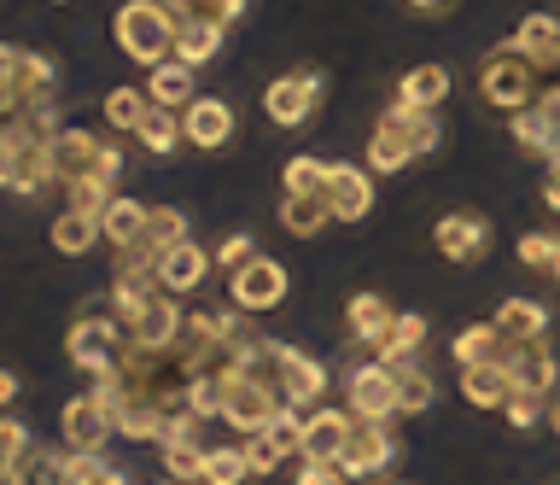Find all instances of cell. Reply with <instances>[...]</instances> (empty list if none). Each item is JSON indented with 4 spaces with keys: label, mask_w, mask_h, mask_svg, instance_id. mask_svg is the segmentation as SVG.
<instances>
[{
    "label": "cell",
    "mask_w": 560,
    "mask_h": 485,
    "mask_svg": "<svg viewBox=\"0 0 560 485\" xmlns=\"http://www.w3.org/2000/svg\"><path fill=\"white\" fill-rule=\"evenodd\" d=\"M175 30H182V19H175L164 0H122L117 19H112L117 47L135 65H147V71L164 65V59H175Z\"/></svg>",
    "instance_id": "6da1fadb"
},
{
    "label": "cell",
    "mask_w": 560,
    "mask_h": 485,
    "mask_svg": "<svg viewBox=\"0 0 560 485\" xmlns=\"http://www.w3.org/2000/svg\"><path fill=\"white\" fill-rule=\"evenodd\" d=\"M479 94H485V106H490V112L514 117V112H525V106H537L542 71L520 54L514 42H502V47H490L485 65H479Z\"/></svg>",
    "instance_id": "7a4b0ae2"
},
{
    "label": "cell",
    "mask_w": 560,
    "mask_h": 485,
    "mask_svg": "<svg viewBox=\"0 0 560 485\" xmlns=\"http://www.w3.org/2000/svg\"><path fill=\"white\" fill-rule=\"evenodd\" d=\"M88 176H100V182L117 187L122 147L105 141V135H94V129H59V135H52V182L70 187V182H88Z\"/></svg>",
    "instance_id": "3957f363"
},
{
    "label": "cell",
    "mask_w": 560,
    "mask_h": 485,
    "mask_svg": "<svg viewBox=\"0 0 560 485\" xmlns=\"http://www.w3.org/2000/svg\"><path fill=\"white\" fill-rule=\"evenodd\" d=\"M65 357L77 362L82 374L117 369V362L129 357V327H122L112 310H82V316L70 322V334H65Z\"/></svg>",
    "instance_id": "277c9868"
},
{
    "label": "cell",
    "mask_w": 560,
    "mask_h": 485,
    "mask_svg": "<svg viewBox=\"0 0 560 485\" xmlns=\"http://www.w3.org/2000/svg\"><path fill=\"white\" fill-rule=\"evenodd\" d=\"M345 409L357 422H397V369L380 357H362L345 369Z\"/></svg>",
    "instance_id": "5b68a950"
},
{
    "label": "cell",
    "mask_w": 560,
    "mask_h": 485,
    "mask_svg": "<svg viewBox=\"0 0 560 485\" xmlns=\"http://www.w3.org/2000/svg\"><path fill=\"white\" fill-rule=\"evenodd\" d=\"M292 292V275L280 257H245V264L228 275V304L245 310V316H262V310H280Z\"/></svg>",
    "instance_id": "8992f818"
},
{
    "label": "cell",
    "mask_w": 560,
    "mask_h": 485,
    "mask_svg": "<svg viewBox=\"0 0 560 485\" xmlns=\"http://www.w3.org/2000/svg\"><path fill=\"white\" fill-rule=\"evenodd\" d=\"M322 100H327V77L315 71V65H304V71H287V77H275L269 89H262V112H269V124L298 129V124H310V117L322 112Z\"/></svg>",
    "instance_id": "52a82bcc"
},
{
    "label": "cell",
    "mask_w": 560,
    "mask_h": 485,
    "mask_svg": "<svg viewBox=\"0 0 560 485\" xmlns=\"http://www.w3.org/2000/svg\"><path fill=\"white\" fill-rule=\"evenodd\" d=\"M409 117H415V106H402V100H392V106L374 117V129H368V141H362V159H368L374 176H397V170L415 164Z\"/></svg>",
    "instance_id": "ba28073f"
},
{
    "label": "cell",
    "mask_w": 560,
    "mask_h": 485,
    "mask_svg": "<svg viewBox=\"0 0 560 485\" xmlns=\"http://www.w3.org/2000/svg\"><path fill=\"white\" fill-rule=\"evenodd\" d=\"M287 409V397H280L275 386H262V380L252 374H234L228 380V397H222V427H234L240 439H252V432H269V422Z\"/></svg>",
    "instance_id": "9c48e42d"
},
{
    "label": "cell",
    "mask_w": 560,
    "mask_h": 485,
    "mask_svg": "<svg viewBox=\"0 0 560 485\" xmlns=\"http://www.w3.org/2000/svg\"><path fill=\"white\" fill-rule=\"evenodd\" d=\"M397 457V439H392V422H357L350 427V439L339 450V474L345 480H374L385 474Z\"/></svg>",
    "instance_id": "30bf717a"
},
{
    "label": "cell",
    "mask_w": 560,
    "mask_h": 485,
    "mask_svg": "<svg viewBox=\"0 0 560 485\" xmlns=\"http://www.w3.org/2000/svg\"><path fill=\"white\" fill-rule=\"evenodd\" d=\"M182 322H187V310L182 299H170V292H152L147 304L135 310L129 322V351H170L175 339H182Z\"/></svg>",
    "instance_id": "8fae6325"
},
{
    "label": "cell",
    "mask_w": 560,
    "mask_h": 485,
    "mask_svg": "<svg viewBox=\"0 0 560 485\" xmlns=\"http://www.w3.org/2000/svg\"><path fill=\"white\" fill-rule=\"evenodd\" d=\"M322 194H327V205H332V222H368V211H374V170L332 159Z\"/></svg>",
    "instance_id": "7c38bea8"
},
{
    "label": "cell",
    "mask_w": 560,
    "mask_h": 485,
    "mask_svg": "<svg viewBox=\"0 0 560 485\" xmlns=\"http://www.w3.org/2000/svg\"><path fill=\"white\" fill-rule=\"evenodd\" d=\"M234 135H240V112L228 106L222 94H199V100L182 112V141L199 147V152H222Z\"/></svg>",
    "instance_id": "4fadbf2b"
},
{
    "label": "cell",
    "mask_w": 560,
    "mask_h": 485,
    "mask_svg": "<svg viewBox=\"0 0 560 485\" xmlns=\"http://www.w3.org/2000/svg\"><path fill=\"white\" fill-rule=\"evenodd\" d=\"M508 386L514 392H532V397H555V380H560V357L549 339H514L508 351Z\"/></svg>",
    "instance_id": "5bb4252c"
},
{
    "label": "cell",
    "mask_w": 560,
    "mask_h": 485,
    "mask_svg": "<svg viewBox=\"0 0 560 485\" xmlns=\"http://www.w3.org/2000/svg\"><path fill=\"white\" fill-rule=\"evenodd\" d=\"M327 362L322 357H310V351H298V345L280 339V397H287L292 409H315V404H327Z\"/></svg>",
    "instance_id": "9a60e30c"
},
{
    "label": "cell",
    "mask_w": 560,
    "mask_h": 485,
    "mask_svg": "<svg viewBox=\"0 0 560 485\" xmlns=\"http://www.w3.org/2000/svg\"><path fill=\"white\" fill-rule=\"evenodd\" d=\"M432 246L450 257V264H479V257L490 252V222L479 211H444L432 222Z\"/></svg>",
    "instance_id": "2e32d148"
},
{
    "label": "cell",
    "mask_w": 560,
    "mask_h": 485,
    "mask_svg": "<svg viewBox=\"0 0 560 485\" xmlns=\"http://www.w3.org/2000/svg\"><path fill=\"white\" fill-rule=\"evenodd\" d=\"M52 82H59V65H52L47 54L18 47V42H0V89H12L24 100H42V94H52Z\"/></svg>",
    "instance_id": "e0dca14e"
},
{
    "label": "cell",
    "mask_w": 560,
    "mask_h": 485,
    "mask_svg": "<svg viewBox=\"0 0 560 485\" xmlns=\"http://www.w3.org/2000/svg\"><path fill=\"white\" fill-rule=\"evenodd\" d=\"M59 432H65V450H105L117 439V422H112V409H105L94 392H82V397L65 404Z\"/></svg>",
    "instance_id": "ac0fdd59"
},
{
    "label": "cell",
    "mask_w": 560,
    "mask_h": 485,
    "mask_svg": "<svg viewBox=\"0 0 560 485\" xmlns=\"http://www.w3.org/2000/svg\"><path fill=\"white\" fill-rule=\"evenodd\" d=\"M350 427H357V415L339 409V404L304 409V444H298V457H304V462H339Z\"/></svg>",
    "instance_id": "d6986e66"
},
{
    "label": "cell",
    "mask_w": 560,
    "mask_h": 485,
    "mask_svg": "<svg viewBox=\"0 0 560 485\" xmlns=\"http://www.w3.org/2000/svg\"><path fill=\"white\" fill-rule=\"evenodd\" d=\"M152 275H158V292L187 299V292H199L210 281V252L199 246V240H182V246H170L164 257H158Z\"/></svg>",
    "instance_id": "ffe728a7"
},
{
    "label": "cell",
    "mask_w": 560,
    "mask_h": 485,
    "mask_svg": "<svg viewBox=\"0 0 560 485\" xmlns=\"http://www.w3.org/2000/svg\"><path fill=\"white\" fill-rule=\"evenodd\" d=\"M508 141H514L520 152H532V159H555L560 152V112H549L537 100V106H525L508 117Z\"/></svg>",
    "instance_id": "44dd1931"
},
{
    "label": "cell",
    "mask_w": 560,
    "mask_h": 485,
    "mask_svg": "<svg viewBox=\"0 0 560 485\" xmlns=\"http://www.w3.org/2000/svg\"><path fill=\"white\" fill-rule=\"evenodd\" d=\"M514 47L542 71V82L560 77V19H549V12H532V19H520Z\"/></svg>",
    "instance_id": "7402d4cb"
},
{
    "label": "cell",
    "mask_w": 560,
    "mask_h": 485,
    "mask_svg": "<svg viewBox=\"0 0 560 485\" xmlns=\"http://www.w3.org/2000/svg\"><path fill=\"white\" fill-rule=\"evenodd\" d=\"M508 351H514V339H508L497 322H467L462 334L450 339L455 369H472V362H508Z\"/></svg>",
    "instance_id": "603a6c76"
},
{
    "label": "cell",
    "mask_w": 560,
    "mask_h": 485,
    "mask_svg": "<svg viewBox=\"0 0 560 485\" xmlns=\"http://www.w3.org/2000/svg\"><path fill=\"white\" fill-rule=\"evenodd\" d=\"M392 322H397V310L380 299V292H350V304H345V327H350V339L368 345V351H380V339L392 334Z\"/></svg>",
    "instance_id": "cb8c5ba5"
},
{
    "label": "cell",
    "mask_w": 560,
    "mask_h": 485,
    "mask_svg": "<svg viewBox=\"0 0 560 485\" xmlns=\"http://www.w3.org/2000/svg\"><path fill=\"white\" fill-rule=\"evenodd\" d=\"M420 351H427V316L420 310H397L392 334L380 339V362H392V369H409V362H420Z\"/></svg>",
    "instance_id": "d4e9b609"
},
{
    "label": "cell",
    "mask_w": 560,
    "mask_h": 485,
    "mask_svg": "<svg viewBox=\"0 0 560 485\" xmlns=\"http://www.w3.org/2000/svg\"><path fill=\"white\" fill-rule=\"evenodd\" d=\"M147 100L152 106H164V112H187L192 100V65H182V59H164V65H152L147 71Z\"/></svg>",
    "instance_id": "484cf974"
},
{
    "label": "cell",
    "mask_w": 560,
    "mask_h": 485,
    "mask_svg": "<svg viewBox=\"0 0 560 485\" xmlns=\"http://www.w3.org/2000/svg\"><path fill=\"white\" fill-rule=\"evenodd\" d=\"M392 100H402V106H415V112H438L450 100V71H444V65H415V71L397 77Z\"/></svg>",
    "instance_id": "4316f807"
},
{
    "label": "cell",
    "mask_w": 560,
    "mask_h": 485,
    "mask_svg": "<svg viewBox=\"0 0 560 485\" xmlns=\"http://www.w3.org/2000/svg\"><path fill=\"white\" fill-rule=\"evenodd\" d=\"M327 222H332L327 194H280V229L287 234L315 240V234H327Z\"/></svg>",
    "instance_id": "83f0119b"
},
{
    "label": "cell",
    "mask_w": 560,
    "mask_h": 485,
    "mask_svg": "<svg viewBox=\"0 0 560 485\" xmlns=\"http://www.w3.org/2000/svg\"><path fill=\"white\" fill-rule=\"evenodd\" d=\"M455 386H462V397H467L472 409H502L508 392H514V386H508V369H502V362H472V369L455 374Z\"/></svg>",
    "instance_id": "f1b7e54d"
},
{
    "label": "cell",
    "mask_w": 560,
    "mask_h": 485,
    "mask_svg": "<svg viewBox=\"0 0 560 485\" xmlns=\"http://www.w3.org/2000/svg\"><path fill=\"white\" fill-rule=\"evenodd\" d=\"M147 211H152V205H140V199H129V194H117L112 205H105V217H100V240H105L112 252L135 246L140 229H147Z\"/></svg>",
    "instance_id": "f546056e"
},
{
    "label": "cell",
    "mask_w": 560,
    "mask_h": 485,
    "mask_svg": "<svg viewBox=\"0 0 560 485\" xmlns=\"http://www.w3.org/2000/svg\"><path fill=\"white\" fill-rule=\"evenodd\" d=\"M222 36H228V30L210 24V19H182V30H175V59L199 71V65H210L222 54Z\"/></svg>",
    "instance_id": "4dcf8cb0"
},
{
    "label": "cell",
    "mask_w": 560,
    "mask_h": 485,
    "mask_svg": "<svg viewBox=\"0 0 560 485\" xmlns=\"http://www.w3.org/2000/svg\"><path fill=\"white\" fill-rule=\"evenodd\" d=\"M490 322L508 339H549V304H537V299H502Z\"/></svg>",
    "instance_id": "1f68e13d"
},
{
    "label": "cell",
    "mask_w": 560,
    "mask_h": 485,
    "mask_svg": "<svg viewBox=\"0 0 560 485\" xmlns=\"http://www.w3.org/2000/svg\"><path fill=\"white\" fill-rule=\"evenodd\" d=\"M47 240H52V252H65V257H88V252H94V240H100V217L70 211V205H65V211L52 217Z\"/></svg>",
    "instance_id": "d6a6232c"
},
{
    "label": "cell",
    "mask_w": 560,
    "mask_h": 485,
    "mask_svg": "<svg viewBox=\"0 0 560 485\" xmlns=\"http://www.w3.org/2000/svg\"><path fill=\"white\" fill-rule=\"evenodd\" d=\"M147 112H152L147 89H129V82H122V89L105 94V129H112V135H135Z\"/></svg>",
    "instance_id": "836d02e7"
},
{
    "label": "cell",
    "mask_w": 560,
    "mask_h": 485,
    "mask_svg": "<svg viewBox=\"0 0 560 485\" xmlns=\"http://www.w3.org/2000/svg\"><path fill=\"white\" fill-rule=\"evenodd\" d=\"M65 485H129L105 450H65Z\"/></svg>",
    "instance_id": "e575fe53"
},
{
    "label": "cell",
    "mask_w": 560,
    "mask_h": 485,
    "mask_svg": "<svg viewBox=\"0 0 560 485\" xmlns=\"http://www.w3.org/2000/svg\"><path fill=\"white\" fill-rule=\"evenodd\" d=\"M135 141L147 147L152 159H164V152H175V147H182V112H164V106H152L147 117H140Z\"/></svg>",
    "instance_id": "d590c367"
},
{
    "label": "cell",
    "mask_w": 560,
    "mask_h": 485,
    "mask_svg": "<svg viewBox=\"0 0 560 485\" xmlns=\"http://www.w3.org/2000/svg\"><path fill=\"white\" fill-rule=\"evenodd\" d=\"M245 480H252L245 444H210L205 450V480L199 485H245Z\"/></svg>",
    "instance_id": "8d00e7d4"
},
{
    "label": "cell",
    "mask_w": 560,
    "mask_h": 485,
    "mask_svg": "<svg viewBox=\"0 0 560 485\" xmlns=\"http://www.w3.org/2000/svg\"><path fill=\"white\" fill-rule=\"evenodd\" d=\"M158 450H164V480H175V485H199L205 480V450L210 444L182 439V444H158Z\"/></svg>",
    "instance_id": "74e56055"
},
{
    "label": "cell",
    "mask_w": 560,
    "mask_h": 485,
    "mask_svg": "<svg viewBox=\"0 0 560 485\" xmlns=\"http://www.w3.org/2000/svg\"><path fill=\"white\" fill-rule=\"evenodd\" d=\"M432 374L420 369V362H409V369H397V415H420V409H432Z\"/></svg>",
    "instance_id": "f35d334b"
},
{
    "label": "cell",
    "mask_w": 560,
    "mask_h": 485,
    "mask_svg": "<svg viewBox=\"0 0 560 485\" xmlns=\"http://www.w3.org/2000/svg\"><path fill=\"white\" fill-rule=\"evenodd\" d=\"M228 380H234V374H192V380H187V409L205 415V422H217V415H222V397H228Z\"/></svg>",
    "instance_id": "ab89813d"
},
{
    "label": "cell",
    "mask_w": 560,
    "mask_h": 485,
    "mask_svg": "<svg viewBox=\"0 0 560 485\" xmlns=\"http://www.w3.org/2000/svg\"><path fill=\"white\" fill-rule=\"evenodd\" d=\"M327 182V159H310V152H298V159H287V170H280V187L287 194H322Z\"/></svg>",
    "instance_id": "60d3db41"
},
{
    "label": "cell",
    "mask_w": 560,
    "mask_h": 485,
    "mask_svg": "<svg viewBox=\"0 0 560 485\" xmlns=\"http://www.w3.org/2000/svg\"><path fill=\"white\" fill-rule=\"evenodd\" d=\"M245 462H252V480H262V474H280L292 457L275 444V432H252V439H245Z\"/></svg>",
    "instance_id": "b9f144b4"
},
{
    "label": "cell",
    "mask_w": 560,
    "mask_h": 485,
    "mask_svg": "<svg viewBox=\"0 0 560 485\" xmlns=\"http://www.w3.org/2000/svg\"><path fill=\"white\" fill-rule=\"evenodd\" d=\"M70 194V211H88V217H105V205L117 199V187L112 182H100V176H88V182H70L65 187Z\"/></svg>",
    "instance_id": "7bdbcfd3"
},
{
    "label": "cell",
    "mask_w": 560,
    "mask_h": 485,
    "mask_svg": "<svg viewBox=\"0 0 560 485\" xmlns=\"http://www.w3.org/2000/svg\"><path fill=\"white\" fill-rule=\"evenodd\" d=\"M542 415H549V397H532V392H508V404H502V422L514 432H532Z\"/></svg>",
    "instance_id": "ee69618b"
},
{
    "label": "cell",
    "mask_w": 560,
    "mask_h": 485,
    "mask_svg": "<svg viewBox=\"0 0 560 485\" xmlns=\"http://www.w3.org/2000/svg\"><path fill=\"white\" fill-rule=\"evenodd\" d=\"M409 141H415V159H432V152L444 147V124H438V112H415L409 117Z\"/></svg>",
    "instance_id": "f6af8a7d"
},
{
    "label": "cell",
    "mask_w": 560,
    "mask_h": 485,
    "mask_svg": "<svg viewBox=\"0 0 560 485\" xmlns=\"http://www.w3.org/2000/svg\"><path fill=\"white\" fill-rule=\"evenodd\" d=\"M555 246H560V234H520L514 257H520L525 269H542V275H549V264H555Z\"/></svg>",
    "instance_id": "bcb514c9"
},
{
    "label": "cell",
    "mask_w": 560,
    "mask_h": 485,
    "mask_svg": "<svg viewBox=\"0 0 560 485\" xmlns=\"http://www.w3.org/2000/svg\"><path fill=\"white\" fill-rule=\"evenodd\" d=\"M245 257H257V246H252V234H245V229H234V234H222V240H217V252H210V264L234 275V269L245 264Z\"/></svg>",
    "instance_id": "7dc6e473"
},
{
    "label": "cell",
    "mask_w": 560,
    "mask_h": 485,
    "mask_svg": "<svg viewBox=\"0 0 560 485\" xmlns=\"http://www.w3.org/2000/svg\"><path fill=\"white\" fill-rule=\"evenodd\" d=\"M298 485H350V480L339 474V462H304L298 467Z\"/></svg>",
    "instance_id": "c3c4849f"
},
{
    "label": "cell",
    "mask_w": 560,
    "mask_h": 485,
    "mask_svg": "<svg viewBox=\"0 0 560 485\" xmlns=\"http://www.w3.org/2000/svg\"><path fill=\"white\" fill-rule=\"evenodd\" d=\"M542 164H549V176H542V205L560 211V152H555V159H542Z\"/></svg>",
    "instance_id": "681fc988"
},
{
    "label": "cell",
    "mask_w": 560,
    "mask_h": 485,
    "mask_svg": "<svg viewBox=\"0 0 560 485\" xmlns=\"http://www.w3.org/2000/svg\"><path fill=\"white\" fill-rule=\"evenodd\" d=\"M12 404H18V374L0 369V409H12Z\"/></svg>",
    "instance_id": "f907efd6"
},
{
    "label": "cell",
    "mask_w": 560,
    "mask_h": 485,
    "mask_svg": "<svg viewBox=\"0 0 560 485\" xmlns=\"http://www.w3.org/2000/svg\"><path fill=\"white\" fill-rule=\"evenodd\" d=\"M409 7H415V12H427V19H444L455 0H409Z\"/></svg>",
    "instance_id": "816d5d0a"
},
{
    "label": "cell",
    "mask_w": 560,
    "mask_h": 485,
    "mask_svg": "<svg viewBox=\"0 0 560 485\" xmlns=\"http://www.w3.org/2000/svg\"><path fill=\"white\" fill-rule=\"evenodd\" d=\"M164 7L175 12V19H192V7H199V0H164Z\"/></svg>",
    "instance_id": "f5cc1de1"
},
{
    "label": "cell",
    "mask_w": 560,
    "mask_h": 485,
    "mask_svg": "<svg viewBox=\"0 0 560 485\" xmlns=\"http://www.w3.org/2000/svg\"><path fill=\"white\" fill-rule=\"evenodd\" d=\"M542 422H549V427H555V439H560V392L549 397V415H542Z\"/></svg>",
    "instance_id": "db71d44e"
},
{
    "label": "cell",
    "mask_w": 560,
    "mask_h": 485,
    "mask_svg": "<svg viewBox=\"0 0 560 485\" xmlns=\"http://www.w3.org/2000/svg\"><path fill=\"white\" fill-rule=\"evenodd\" d=\"M549 281H560V246H555V264H549Z\"/></svg>",
    "instance_id": "11a10c76"
},
{
    "label": "cell",
    "mask_w": 560,
    "mask_h": 485,
    "mask_svg": "<svg viewBox=\"0 0 560 485\" xmlns=\"http://www.w3.org/2000/svg\"><path fill=\"white\" fill-rule=\"evenodd\" d=\"M392 485H409V480H392Z\"/></svg>",
    "instance_id": "9f6ffc18"
},
{
    "label": "cell",
    "mask_w": 560,
    "mask_h": 485,
    "mask_svg": "<svg viewBox=\"0 0 560 485\" xmlns=\"http://www.w3.org/2000/svg\"><path fill=\"white\" fill-rule=\"evenodd\" d=\"M52 7H65V0H52Z\"/></svg>",
    "instance_id": "6f0895ef"
}]
</instances>
